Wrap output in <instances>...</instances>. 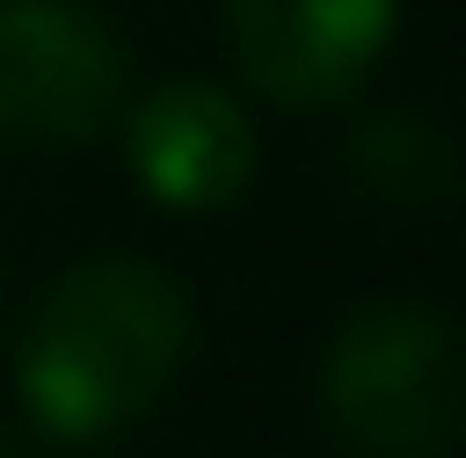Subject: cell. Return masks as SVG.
<instances>
[{
    "instance_id": "obj_7",
    "label": "cell",
    "mask_w": 466,
    "mask_h": 458,
    "mask_svg": "<svg viewBox=\"0 0 466 458\" xmlns=\"http://www.w3.org/2000/svg\"><path fill=\"white\" fill-rule=\"evenodd\" d=\"M0 458H25V451H16V443H8V434H0Z\"/></svg>"
},
{
    "instance_id": "obj_2",
    "label": "cell",
    "mask_w": 466,
    "mask_h": 458,
    "mask_svg": "<svg viewBox=\"0 0 466 458\" xmlns=\"http://www.w3.org/2000/svg\"><path fill=\"white\" fill-rule=\"evenodd\" d=\"M319 426L344 458H459L466 443V336L451 311L377 295L352 303L311 377Z\"/></svg>"
},
{
    "instance_id": "obj_1",
    "label": "cell",
    "mask_w": 466,
    "mask_h": 458,
    "mask_svg": "<svg viewBox=\"0 0 466 458\" xmlns=\"http://www.w3.org/2000/svg\"><path fill=\"white\" fill-rule=\"evenodd\" d=\"M197 344V303L139 254L74 262L16 336V402L49 443H115L139 426Z\"/></svg>"
},
{
    "instance_id": "obj_3",
    "label": "cell",
    "mask_w": 466,
    "mask_h": 458,
    "mask_svg": "<svg viewBox=\"0 0 466 458\" xmlns=\"http://www.w3.org/2000/svg\"><path fill=\"white\" fill-rule=\"evenodd\" d=\"M131 98V49L90 0H0V139L82 148L115 131Z\"/></svg>"
},
{
    "instance_id": "obj_5",
    "label": "cell",
    "mask_w": 466,
    "mask_h": 458,
    "mask_svg": "<svg viewBox=\"0 0 466 458\" xmlns=\"http://www.w3.org/2000/svg\"><path fill=\"white\" fill-rule=\"evenodd\" d=\"M115 139H123L131 180L164 213H229L262 172V139H254L246 98L205 74L156 82L147 98H123Z\"/></svg>"
},
{
    "instance_id": "obj_4",
    "label": "cell",
    "mask_w": 466,
    "mask_h": 458,
    "mask_svg": "<svg viewBox=\"0 0 466 458\" xmlns=\"http://www.w3.org/2000/svg\"><path fill=\"white\" fill-rule=\"evenodd\" d=\"M401 33V0H221L229 66L254 98L319 115L344 107Z\"/></svg>"
},
{
    "instance_id": "obj_6",
    "label": "cell",
    "mask_w": 466,
    "mask_h": 458,
    "mask_svg": "<svg viewBox=\"0 0 466 458\" xmlns=\"http://www.w3.org/2000/svg\"><path fill=\"white\" fill-rule=\"evenodd\" d=\"M344 180L385 221H434L466 197V148L426 107H377L344 131Z\"/></svg>"
}]
</instances>
